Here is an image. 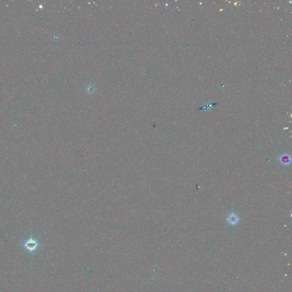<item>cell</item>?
<instances>
[{
	"label": "cell",
	"mask_w": 292,
	"mask_h": 292,
	"mask_svg": "<svg viewBox=\"0 0 292 292\" xmlns=\"http://www.w3.org/2000/svg\"><path fill=\"white\" fill-rule=\"evenodd\" d=\"M24 245L29 251H34L38 247V243L35 239H34L33 237H30L25 243Z\"/></svg>",
	"instance_id": "6da1fadb"
},
{
	"label": "cell",
	"mask_w": 292,
	"mask_h": 292,
	"mask_svg": "<svg viewBox=\"0 0 292 292\" xmlns=\"http://www.w3.org/2000/svg\"><path fill=\"white\" fill-rule=\"evenodd\" d=\"M227 221L232 225H236L239 221V217L233 213H231L227 218Z\"/></svg>",
	"instance_id": "7a4b0ae2"
},
{
	"label": "cell",
	"mask_w": 292,
	"mask_h": 292,
	"mask_svg": "<svg viewBox=\"0 0 292 292\" xmlns=\"http://www.w3.org/2000/svg\"><path fill=\"white\" fill-rule=\"evenodd\" d=\"M291 156L289 154H284L282 155L280 158V162L283 164V165H288L291 163Z\"/></svg>",
	"instance_id": "3957f363"
}]
</instances>
